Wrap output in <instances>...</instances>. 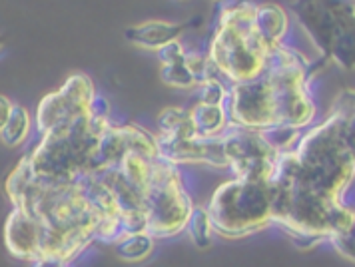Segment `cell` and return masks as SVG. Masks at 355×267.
I'll return each mask as SVG.
<instances>
[{
  "label": "cell",
  "mask_w": 355,
  "mask_h": 267,
  "mask_svg": "<svg viewBox=\"0 0 355 267\" xmlns=\"http://www.w3.org/2000/svg\"><path fill=\"white\" fill-rule=\"evenodd\" d=\"M216 2H224V0H216Z\"/></svg>",
  "instance_id": "83f0119b"
},
{
  "label": "cell",
  "mask_w": 355,
  "mask_h": 267,
  "mask_svg": "<svg viewBox=\"0 0 355 267\" xmlns=\"http://www.w3.org/2000/svg\"><path fill=\"white\" fill-rule=\"evenodd\" d=\"M158 52V60L160 64H180L184 62V56H186V48L182 46L180 40H172L168 44H164L162 48L156 50Z\"/></svg>",
  "instance_id": "cb8c5ba5"
},
{
  "label": "cell",
  "mask_w": 355,
  "mask_h": 267,
  "mask_svg": "<svg viewBox=\"0 0 355 267\" xmlns=\"http://www.w3.org/2000/svg\"><path fill=\"white\" fill-rule=\"evenodd\" d=\"M34 182H36V175H34L33 166H31V160H28V156H24L18 162L17 168L8 173V178L4 182L6 196L10 198L12 205H20L24 202V198L33 189Z\"/></svg>",
  "instance_id": "e0dca14e"
},
{
  "label": "cell",
  "mask_w": 355,
  "mask_h": 267,
  "mask_svg": "<svg viewBox=\"0 0 355 267\" xmlns=\"http://www.w3.org/2000/svg\"><path fill=\"white\" fill-rule=\"evenodd\" d=\"M254 2H240L226 6L218 18L208 58L227 88L232 84L256 78L270 50L254 28Z\"/></svg>",
  "instance_id": "7a4b0ae2"
},
{
  "label": "cell",
  "mask_w": 355,
  "mask_h": 267,
  "mask_svg": "<svg viewBox=\"0 0 355 267\" xmlns=\"http://www.w3.org/2000/svg\"><path fill=\"white\" fill-rule=\"evenodd\" d=\"M98 134L82 114L60 132L42 136V141L28 154L36 178L42 184H72L76 175L90 172Z\"/></svg>",
  "instance_id": "277c9868"
},
{
  "label": "cell",
  "mask_w": 355,
  "mask_h": 267,
  "mask_svg": "<svg viewBox=\"0 0 355 267\" xmlns=\"http://www.w3.org/2000/svg\"><path fill=\"white\" fill-rule=\"evenodd\" d=\"M190 118L198 138H216L230 124L226 110L222 106L210 104H194V108L190 110Z\"/></svg>",
  "instance_id": "5bb4252c"
},
{
  "label": "cell",
  "mask_w": 355,
  "mask_h": 267,
  "mask_svg": "<svg viewBox=\"0 0 355 267\" xmlns=\"http://www.w3.org/2000/svg\"><path fill=\"white\" fill-rule=\"evenodd\" d=\"M325 241L331 243V248L347 261L355 259V236L354 227H343V230H336L331 234L325 236Z\"/></svg>",
  "instance_id": "603a6c76"
},
{
  "label": "cell",
  "mask_w": 355,
  "mask_h": 267,
  "mask_svg": "<svg viewBox=\"0 0 355 267\" xmlns=\"http://www.w3.org/2000/svg\"><path fill=\"white\" fill-rule=\"evenodd\" d=\"M291 150L297 157V172L288 186L338 200L341 188L354 182V92L343 90L334 112L320 126L300 134Z\"/></svg>",
  "instance_id": "6da1fadb"
},
{
  "label": "cell",
  "mask_w": 355,
  "mask_h": 267,
  "mask_svg": "<svg viewBox=\"0 0 355 267\" xmlns=\"http://www.w3.org/2000/svg\"><path fill=\"white\" fill-rule=\"evenodd\" d=\"M190 28V22H164V20H148L144 24L130 26L124 31V36L130 44L144 50H158L164 44L178 40Z\"/></svg>",
  "instance_id": "7c38bea8"
},
{
  "label": "cell",
  "mask_w": 355,
  "mask_h": 267,
  "mask_svg": "<svg viewBox=\"0 0 355 267\" xmlns=\"http://www.w3.org/2000/svg\"><path fill=\"white\" fill-rule=\"evenodd\" d=\"M4 46V36H2V34H0V48Z\"/></svg>",
  "instance_id": "4316f807"
},
{
  "label": "cell",
  "mask_w": 355,
  "mask_h": 267,
  "mask_svg": "<svg viewBox=\"0 0 355 267\" xmlns=\"http://www.w3.org/2000/svg\"><path fill=\"white\" fill-rule=\"evenodd\" d=\"M290 10L322 58L354 68V0H293Z\"/></svg>",
  "instance_id": "5b68a950"
},
{
  "label": "cell",
  "mask_w": 355,
  "mask_h": 267,
  "mask_svg": "<svg viewBox=\"0 0 355 267\" xmlns=\"http://www.w3.org/2000/svg\"><path fill=\"white\" fill-rule=\"evenodd\" d=\"M206 209L216 234L230 239L245 237L270 227L272 188L268 182L232 178L216 188Z\"/></svg>",
  "instance_id": "3957f363"
},
{
  "label": "cell",
  "mask_w": 355,
  "mask_h": 267,
  "mask_svg": "<svg viewBox=\"0 0 355 267\" xmlns=\"http://www.w3.org/2000/svg\"><path fill=\"white\" fill-rule=\"evenodd\" d=\"M31 126H33V122H31L28 110L24 106H20V104H15L8 120L4 122V126L0 128V140L8 148H18V146H22V141L28 138Z\"/></svg>",
  "instance_id": "ac0fdd59"
},
{
  "label": "cell",
  "mask_w": 355,
  "mask_h": 267,
  "mask_svg": "<svg viewBox=\"0 0 355 267\" xmlns=\"http://www.w3.org/2000/svg\"><path fill=\"white\" fill-rule=\"evenodd\" d=\"M196 88H198V94H196L198 102L196 104H210V106H222L226 102L227 90H230L224 82L216 78L204 80Z\"/></svg>",
  "instance_id": "7402d4cb"
},
{
  "label": "cell",
  "mask_w": 355,
  "mask_h": 267,
  "mask_svg": "<svg viewBox=\"0 0 355 267\" xmlns=\"http://www.w3.org/2000/svg\"><path fill=\"white\" fill-rule=\"evenodd\" d=\"M4 243L17 259L33 261L42 252V223L22 207H12L4 223Z\"/></svg>",
  "instance_id": "8fae6325"
},
{
  "label": "cell",
  "mask_w": 355,
  "mask_h": 267,
  "mask_svg": "<svg viewBox=\"0 0 355 267\" xmlns=\"http://www.w3.org/2000/svg\"><path fill=\"white\" fill-rule=\"evenodd\" d=\"M156 248V239L148 232H138V234H128L120 237L112 243L114 255L126 264H140L146 261Z\"/></svg>",
  "instance_id": "9a60e30c"
},
{
  "label": "cell",
  "mask_w": 355,
  "mask_h": 267,
  "mask_svg": "<svg viewBox=\"0 0 355 267\" xmlns=\"http://www.w3.org/2000/svg\"><path fill=\"white\" fill-rule=\"evenodd\" d=\"M96 94L94 82L86 74L68 76L60 90L46 94L36 108V128L42 136L60 132L70 126L76 118L86 114L92 96Z\"/></svg>",
  "instance_id": "ba28073f"
},
{
  "label": "cell",
  "mask_w": 355,
  "mask_h": 267,
  "mask_svg": "<svg viewBox=\"0 0 355 267\" xmlns=\"http://www.w3.org/2000/svg\"><path fill=\"white\" fill-rule=\"evenodd\" d=\"M220 140L224 146L227 170L234 173V178L268 182L277 152L263 141L259 130L227 124L220 134Z\"/></svg>",
  "instance_id": "52a82bcc"
},
{
  "label": "cell",
  "mask_w": 355,
  "mask_h": 267,
  "mask_svg": "<svg viewBox=\"0 0 355 267\" xmlns=\"http://www.w3.org/2000/svg\"><path fill=\"white\" fill-rule=\"evenodd\" d=\"M254 28L261 38V42L268 48L277 46L284 42L290 22H288V12L279 4H256L254 10Z\"/></svg>",
  "instance_id": "4fadbf2b"
},
{
  "label": "cell",
  "mask_w": 355,
  "mask_h": 267,
  "mask_svg": "<svg viewBox=\"0 0 355 267\" xmlns=\"http://www.w3.org/2000/svg\"><path fill=\"white\" fill-rule=\"evenodd\" d=\"M160 80L170 88H196L198 86L194 76L190 74V70L184 66V62L164 64L160 68Z\"/></svg>",
  "instance_id": "44dd1931"
},
{
  "label": "cell",
  "mask_w": 355,
  "mask_h": 267,
  "mask_svg": "<svg viewBox=\"0 0 355 267\" xmlns=\"http://www.w3.org/2000/svg\"><path fill=\"white\" fill-rule=\"evenodd\" d=\"M192 198L184 184V173L160 156L152 157L150 178L144 191L146 232L154 239L184 232L192 212Z\"/></svg>",
  "instance_id": "8992f818"
},
{
  "label": "cell",
  "mask_w": 355,
  "mask_h": 267,
  "mask_svg": "<svg viewBox=\"0 0 355 267\" xmlns=\"http://www.w3.org/2000/svg\"><path fill=\"white\" fill-rule=\"evenodd\" d=\"M184 232H188L190 239L194 241L196 248L200 250H206L211 246V221L208 216V209L202 207V205H194L192 212H190V218L186 221V227Z\"/></svg>",
  "instance_id": "d6986e66"
},
{
  "label": "cell",
  "mask_w": 355,
  "mask_h": 267,
  "mask_svg": "<svg viewBox=\"0 0 355 267\" xmlns=\"http://www.w3.org/2000/svg\"><path fill=\"white\" fill-rule=\"evenodd\" d=\"M158 130L164 138H196L190 110L186 108H164L158 116Z\"/></svg>",
  "instance_id": "2e32d148"
},
{
  "label": "cell",
  "mask_w": 355,
  "mask_h": 267,
  "mask_svg": "<svg viewBox=\"0 0 355 267\" xmlns=\"http://www.w3.org/2000/svg\"><path fill=\"white\" fill-rule=\"evenodd\" d=\"M31 267H72V264L58 255H52V253H40L34 257Z\"/></svg>",
  "instance_id": "d4e9b609"
},
{
  "label": "cell",
  "mask_w": 355,
  "mask_h": 267,
  "mask_svg": "<svg viewBox=\"0 0 355 267\" xmlns=\"http://www.w3.org/2000/svg\"><path fill=\"white\" fill-rule=\"evenodd\" d=\"M12 106H15V104L10 102V98H6V96L0 94V128L4 126V122L8 120Z\"/></svg>",
  "instance_id": "484cf974"
},
{
  "label": "cell",
  "mask_w": 355,
  "mask_h": 267,
  "mask_svg": "<svg viewBox=\"0 0 355 267\" xmlns=\"http://www.w3.org/2000/svg\"><path fill=\"white\" fill-rule=\"evenodd\" d=\"M126 152H140L150 157L158 156L156 154V136L136 124H126V126L112 124L98 136L90 172L116 166Z\"/></svg>",
  "instance_id": "30bf717a"
},
{
  "label": "cell",
  "mask_w": 355,
  "mask_h": 267,
  "mask_svg": "<svg viewBox=\"0 0 355 267\" xmlns=\"http://www.w3.org/2000/svg\"><path fill=\"white\" fill-rule=\"evenodd\" d=\"M300 134H302L300 128L286 126V124H270V126L259 130V136L263 138V141H266L274 152H286V150H291L293 144L300 138Z\"/></svg>",
  "instance_id": "ffe728a7"
},
{
  "label": "cell",
  "mask_w": 355,
  "mask_h": 267,
  "mask_svg": "<svg viewBox=\"0 0 355 267\" xmlns=\"http://www.w3.org/2000/svg\"><path fill=\"white\" fill-rule=\"evenodd\" d=\"M222 108L230 124L236 126L261 130L274 124V90L270 80L258 74L248 82L232 84Z\"/></svg>",
  "instance_id": "9c48e42d"
}]
</instances>
